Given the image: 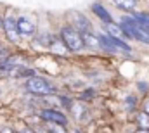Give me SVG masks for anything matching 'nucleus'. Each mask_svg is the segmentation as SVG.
Instances as JSON below:
<instances>
[{"mask_svg":"<svg viewBox=\"0 0 149 133\" xmlns=\"http://www.w3.org/2000/svg\"><path fill=\"white\" fill-rule=\"evenodd\" d=\"M26 90L30 94H33V95H50L54 92V87L45 78L31 76V78L26 80Z\"/></svg>","mask_w":149,"mask_h":133,"instance_id":"nucleus-4","label":"nucleus"},{"mask_svg":"<svg viewBox=\"0 0 149 133\" xmlns=\"http://www.w3.org/2000/svg\"><path fill=\"white\" fill-rule=\"evenodd\" d=\"M106 28H108V35H111V36H114V38H120V40H130V38H132L130 35L123 30L121 24L118 26V24H114V23H109Z\"/></svg>","mask_w":149,"mask_h":133,"instance_id":"nucleus-9","label":"nucleus"},{"mask_svg":"<svg viewBox=\"0 0 149 133\" xmlns=\"http://www.w3.org/2000/svg\"><path fill=\"white\" fill-rule=\"evenodd\" d=\"M49 48H50L52 54H57V55H68V54L71 52V50L68 48V45H66L63 40H57V38H54V40L50 42Z\"/></svg>","mask_w":149,"mask_h":133,"instance_id":"nucleus-8","label":"nucleus"},{"mask_svg":"<svg viewBox=\"0 0 149 133\" xmlns=\"http://www.w3.org/2000/svg\"><path fill=\"white\" fill-rule=\"evenodd\" d=\"M92 12L102 21V23H106V24H109V23H113V17L111 14L108 12V9L104 7V5H101V3H94L92 5Z\"/></svg>","mask_w":149,"mask_h":133,"instance_id":"nucleus-10","label":"nucleus"},{"mask_svg":"<svg viewBox=\"0 0 149 133\" xmlns=\"http://www.w3.org/2000/svg\"><path fill=\"white\" fill-rule=\"evenodd\" d=\"M40 118L47 123H57V125H63V126L68 125V118L61 111H56V109H43L40 112Z\"/></svg>","mask_w":149,"mask_h":133,"instance_id":"nucleus-6","label":"nucleus"},{"mask_svg":"<svg viewBox=\"0 0 149 133\" xmlns=\"http://www.w3.org/2000/svg\"><path fill=\"white\" fill-rule=\"evenodd\" d=\"M73 112H76V118H81V114H83V107H81V105H76V107H73Z\"/></svg>","mask_w":149,"mask_h":133,"instance_id":"nucleus-18","label":"nucleus"},{"mask_svg":"<svg viewBox=\"0 0 149 133\" xmlns=\"http://www.w3.org/2000/svg\"><path fill=\"white\" fill-rule=\"evenodd\" d=\"M137 125L141 130H149V114L146 111H141L137 114Z\"/></svg>","mask_w":149,"mask_h":133,"instance_id":"nucleus-13","label":"nucleus"},{"mask_svg":"<svg viewBox=\"0 0 149 133\" xmlns=\"http://www.w3.org/2000/svg\"><path fill=\"white\" fill-rule=\"evenodd\" d=\"M0 57H2V55H0Z\"/></svg>","mask_w":149,"mask_h":133,"instance_id":"nucleus-25","label":"nucleus"},{"mask_svg":"<svg viewBox=\"0 0 149 133\" xmlns=\"http://www.w3.org/2000/svg\"><path fill=\"white\" fill-rule=\"evenodd\" d=\"M0 133H14V132H12L10 128H3V130H2V132H0Z\"/></svg>","mask_w":149,"mask_h":133,"instance_id":"nucleus-21","label":"nucleus"},{"mask_svg":"<svg viewBox=\"0 0 149 133\" xmlns=\"http://www.w3.org/2000/svg\"><path fill=\"white\" fill-rule=\"evenodd\" d=\"M120 24L123 26V30L130 35L134 40H139L141 43L149 45V31H148V28L141 26V24L135 21V17H134V16H132V17H130V16H123Z\"/></svg>","mask_w":149,"mask_h":133,"instance_id":"nucleus-1","label":"nucleus"},{"mask_svg":"<svg viewBox=\"0 0 149 133\" xmlns=\"http://www.w3.org/2000/svg\"><path fill=\"white\" fill-rule=\"evenodd\" d=\"M74 28L76 30H80V33H83V31H90V21L83 16V14H78V12H74Z\"/></svg>","mask_w":149,"mask_h":133,"instance_id":"nucleus-11","label":"nucleus"},{"mask_svg":"<svg viewBox=\"0 0 149 133\" xmlns=\"http://www.w3.org/2000/svg\"><path fill=\"white\" fill-rule=\"evenodd\" d=\"M99 40H101V47H102L104 50L111 52V54H118V52H125V54H128V52L132 50L130 45H128L125 40L114 38V36H111V35H108V33L99 35Z\"/></svg>","mask_w":149,"mask_h":133,"instance_id":"nucleus-2","label":"nucleus"},{"mask_svg":"<svg viewBox=\"0 0 149 133\" xmlns=\"http://www.w3.org/2000/svg\"><path fill=\"white\" fill-rule=\"evenodd\" d=\"M21 133H35V132H33V130H30V128H24Z\"/></svg>","mask_w":149,"mask_h":133,"instance_id":"nucleus-22","label":"nucleus"},{"mask_svg":"<svg viewBox=\"0 0 149 133\" xmlns=\"http://www.w3.org/2000/svg\"><path fill=\"white\" fill-rule=\"evenodd\" d=\"M94 97V90H85L83 94H81V99L87 100V99H92Z\"/></svg>","mask_w":149,"mask_h":133,"instance_id":"nucleus-17","label":"nucleus"},{"mask_svg":"<svg viewBox=\"0 0 149 133\" xmlns=\"http://www.w3.org/2000/svg\"><path fill=\"white\" fill-rule=\"evenodd\" d=\"M17 26L23 36H33L35 35V24L28 19V17H17Z\"/></svg>","mask_w":149,"mask_h":133,"instance_id":"nucleus-7","label":"nucleus"},{"mask_svg":"<svg viewBox=\"0 0 149 133\" xmlns=\"http://www.w3.org/2000/svg\"><path fill=\"white\" fill-rule=\"evenodd\" d=\"M81 36H83V43H85L88 48H99V47H101V40H99V36H95L92 31H83Z\"/></svg>","mask_w":149,"mask_h":133,"instance_id":"nucleus-12","label":"nucleus"},{"mask_svg":"<svg viewBox=\"0 0 149 133\" xmlns=\"http://www.w3.org/2000/svg\"><path fill=\"white\" fill-rule=\"evenodd\" d=\"M113 2L116 7H120L123 10H134V7L137 3V0H113Z\"/></svg>","mask_w":149,"mask_h":133,"instance_id":"nucleus-14","label":"nucleus"},{"mask_svg":"<svg viewBox=\"0 0 149 133\" xmlns=\"http://www.w3.org/2000/svg\"><path fill=\"white\" fill-rule=\"evenodd\" d=\"M47 132L49 133H68L63 125H57V123H47Z\"/></svg>","mask_w":149,"mask_h":133,"instance_id":"nucleus-16","label":"nucleus"},{"mask_svg":"<svg viewBox=\"0 0 149 133\" xmlns=\"http://www.w3.org/2000/svg\"><path fill=\"white\" fill-rule=\"evenodd\" d=\"M135 133H149V130H141V128H139Z\"/></svg>","mask_w":149,"mask_h":133,"instance_id":"nucleus-23","label":"nucleus"},{"mask_svg":"<svg viewBox=\"0 0 149 133\" xmlns=\"http://www.w3.org/2000/svg\"><path fill=\"white\" fill-rule=\"evenodd\" d=\"M134 17H135V21H137L141 26L149 28V14H144V12H134Z\"/></svg>","mask_w":149,"mask_h":133,"instance_id":"nucleus-15","label":"nucleus"},{"mask_svg":"<svg viewBox=\"0 0 149 133\" xmlns=\"http://www.w3.org/2000/svg\"><path fill=\"white\" fill-rule=\"evenodd\" d=\"M0 28H3V19L0 17Z\"/></svg>","mask_w":149,"mask_h":133,"instance_id":"nucleus-24","label":"nucleus"},{"mask_svg":"<svg viewBox=\"0 0 149 133\" xmlns=\"http://www.w3.org/2000/svg\"><path fill=\"white\" fill-rule=\"evenodd\" d=\"M125 102H127V105H130V107L134 109V105H135V99H134V97H127Z\"/></svg>","mask_w":149,"mask_h":133,"instance_id":"nucleus-19","label":"nucleus"},{"mask_svg":"<svg viewBox=\"0 0 149 133\" xmlns=\"http://www.w3.org/2000/svg\"><path fill=\"white\" fill-rule=\"evenodd\" d=\"M144 111H146V112L149 114V99L146 100V102H144Z\"/></svg>","mask_w":149,"mask_h":133,"instance_id":"nucleus-20","label":"nucleus"},{"mask_svg":"<svg viewBox=\"0 0 149 133\" xmlns=\"http://www.w3.org/2000/svg\"><path fill=\"white\" fill-rule=\"evenodd\" d=\"M61 40L68 45V48L70 50H81L83 47H85V43H83V36L81 33L73 28V26H64L63 30H61Z\"/></svg>","mask_w":149,"mask_h":133,"instance_id":"nucleus-3","label":"nucleus"},{"mask_svg":"<svg viewBox=\"0 0 149 133\" xmlns=\"http://www.w3.org/2000/svg\"><path fill=\"white\" fill-rule=\"evenodd\" d=\"M3 31L7 35V38L10 42H19L21 40V31H19V26H17V19L16 17H5L3 19Z\"/></svg>","mask_w":149,"mask_h":133,"instance_id":"nucleus-5","label":"nucleus"}]
</instances>
